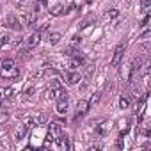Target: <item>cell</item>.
I'll use <instances>...</instances> for the list:
<instances>
[{"mask_svg":"<svg viewBox=\"0 0 151 151\" xmlns=\"http://www.w3.org/2000/svg\"><path fill=\"white\" fill-rule=\"evenodd\" d=\"M80 41H82L80 36H73V45H77V43H80Z\"/></svg>","mask_w":151,"mask_h":151,"instance_id":"26","label":"cell"},{"mask_svg":"<svg viewBox=\"0 0 151 151\" xmlns=\"http://www.w3.org/2000/svg\"><path fill=\"white\" fill-rule=\"evenodd\" d=\"M94 133H96V137H100V139L105 137V135L109 133V123L103 121V119H101V121H96V123H94Z\"/></svg>","mask_w":151,"mask_h":151,"instance_id":"3","label":"cell"},{"mask_svg":"<svg viewBox=\"0 0 151 151\" xmlns=\"http://www.w3.org/2000/svg\"><path fill=\"white\" fill-rule=\"evenodd\" d=\"M139 25H140V27H142V29H144V27H147V25H149V13H146V14H144V18H142V22H140V23H139Z\"/></svg>","mask_w":151,"mask_h":151,"instance_id":"23","label":"cell"},{"mask_svg":"<svg viewBox=\"0 0 151 151\" xmlns=\"http://www.w3.org/2000/svg\"><path fill=\"white\" fill-rule=\"evenodd\" d=\"M57 112L59 114H66L68 112V100H59L57 101Z\"/></svg>","mask_w":151,"mask_h":151,"instance_id":"12","label":"cell"},{"mask_svg":"<svg viewBox=\"0 0 151 151\" xmlns=\"http://www.w3.org/2000/svg\"><path fill=\"white\" fill-rule=\"evenodd\" d=\"M2 94H4V100H11L13 94H14V91L11 87H7V89H2Z\"/></svg>","mask_w":151,"mask_h":151,"instance_id":"18","label":"cell"},{"mask_svg":"<svg viewBox=\"0 0 151 151\" xmlns=\"http://www.w3.org/2000/svg\"><path fill=\"white\" fill-rule=\"evenodd\" d=\"M130 103H132V100H130V96H126V94H123V96L119 98V109H128V107H130Z\"/></svg>","mask_w":151,"mask_h":151,"instance_id":"14","label":"cell"},{"mask_svg":"<svg viewBox=\"0 0 151 151\" xmlns=\"http://www.w3.org/2000/svg\"><path fill=\"white\" fill-rule=\"evenodd\" d=\"M50 87H52V93H53V91H57L59 87H62V84H60L59 80H52V86H50Z\"/></svg>","mask_w":151,"mask_h":151,"instance_id":"24","label":"cell"},{"mask_svg":"<svg viewBox=\"0 0 151 151\" xmlns=\"http://www.w3.org/2000/svg\"><path fill=\"white\" fill-rule=\"evenodd\" d=\"M60 133H62V123H60V121H52V123H50V128H48V135L55 139V137H59Z\"/></svg>","mask_w":151,"mask_h":151,"instance_id":"5","label":"cell"},{"mask_svg":"<svg viewBox=\"0 0 151 151\" xmlns=\"http://www.w3.org/2000/svg\"><path fill=\"white\" fill-rule=\"evenodd\" d=\"M37 14H39V11H34V9L30 7L29 13H27V16H25V25H27V27H32V25L36 23V20H37Z\"/></svg>","mask_w":151,"mask_h":151,"instance_id":"7","label":"cell"},{"mask_svg":"<svg viewBox=\"0 0 151 151\" xmlns=\"http://www.w3.org/2000/svg\"><path fill=\"white\" fill-rule=\"evenodd\" d=\"M9 66H14V59H4L0 62V68H9Z\"/></svg>","mask_w":151,"mask_h":151,"instance_id":"19","label":"cell"},{"mask_svg":"<svg viewBox=\"0 0 151 151\" xmlns=\"http://www.w3.org/2000/svg\"><path fill=\"white\" fill-rule=\"evenodd\" d=\"M100 98H101V93H96V94H93V96H91V100H89V105H94V103H98V101H100Z\"/></svg>","mask_w":151,"mask_h":151,"instance_id":"21","label":"cell"},{"mask_svg":"<svg viewBox=\"0 0 151 151\" xmlns=\"http://www.w3.org/2000/svg\"><path fill=\"white\" fill-rule=\"evenodd\" d=\"M11 45V36H2V39H0V46H7Z\"/></svg>","mask_w":151,"mask_h":151,"instance_id":"22","label":"cell"},{"mask_svg":"<svg viewBox=\"0 0 151 151\" xmlns=\"http://www.w3.org/2000/svg\"><path fill=\"white\" fill-rule=\"evenodd\" d=\"M89 101L87 100H78L77 103V114H75V119H78V117H84L87 112H89Z\"/></svg>","mask_w":151,"mask_h":151,"instance_id":"4","label":"cell"},{"mask_svg":"<svg viewBox=\"0 0 151 151\" xmlns=\"http://www.w3.org/2000/svg\"><path fill=\"white\" fill-rule=\"evenodd\" d=\"M116 146H117L119 149H123V147H124V137H121V135H119V137H117V140H116Z\"/></svg>","mask_w":151,"mask_h":151,"instance_id":"25","label":"cell"},{"mask_svg":"<svg viewBox=\"0 0 151 151\" xmlns=\"http://www.w3.org/2000/svg\"><path fill=\"white\" fill-rule=\"evenodd\" d=\"M6 25L9 27V29H13V30H22L23 27L20 25V22H18V18L14 16V14H9L7 18H6Z\"/></svg>","mask_w":151,"mask_h":151,"instance_id":"6","label":"cell"},{"mask_svg":"<svg viewBox=\"0 0 151 151\" xmlns=\"http://www.w3.org/2000/svg\"><path fill=\"white\" fill-rule=\"evenodd\" d=\"M46 39H48L50 45H57L60 41V34L59 32H50V34H46Z\"/></svg>","mask_w":151,"mask_h":151,"instance_id":"11","label":"cell"},{"mask_svg":"<svg viewBox=\"0 0 151 151\" xmlns=\"http://www.w3.org/2000/svg\"><path fill=\"white\" fill-rule=\"evenodd\" d=\"M117 16H119V9H116V7H114V9H110V11H107V14H105V18H107V20H116Z\"/></svg>","mask_w":151,"mask_h":151,"instance_id":"16","label":"cell"},{"mask_svg":"<svg viewBox=\"0 0 151 151\" xmlns=\"http://www.w3.org/2000/svg\"><path fill=\"white\" fill-rule=\"evenodd\" d=\"M13 2H14V4H16V6H23V4H25V2H27V0H13Z\"/></svg>","mask_w":151,"mask_h":151,"instance_id":"27","label":"cell"},{"mask_svg":"<svg viewBox=\"0 0 151 151\" xmlns=\"http://www.w3.org/2000/svg\"><path fill=\"white\" fill-rule=\"evenodd\" d=\"M52 94H53V98H55L57 101H59V100H68V91H66L64 87H59V89L53 91Z\"/></svg>","mask_w":151,"mask_h":151,"instance_id":"8","label":"cell"},{"mask_svg":"<svg viewBox=\"0 0 151 151\" xmlns=\"http://www.w3.org/2000/svg\"><path fill=\"white\" fill-rule=\"evenodd\" d=\"M124 43H121V45H117L116 46V50H114V57H112V60H110V64L114 66V68H117L121 62H123V55H124Z\"/></svg>","mask_w":151,"mask_h":151,"instance_id":"2","label":"cell"},{"mask_svg":"<svg viewBox=\"0 0 151 151\" xmlns=\"http://www.w3.org/2000/svg\"><path fill=\"white\" fill-rule=\"evenodd\" d=\"M149 7H151V0H142V4H140V11L146 14L149 13Z\"/></svg>","mask_w":151,"mask_h":151,"instance_id":"17","label":"cell"},{"mask_svg":"<svg viewBox=\"0 0 151 151\" xmlns=\"http://www.w3.org/2000/svg\"><path fill=\"white\" fill-rule=\"evenodd\" d=\"M0 77H4V78H9V80H14L20 77V69L14 66H9V68H0Z\"/></svg>","mask_w":151,"mask_h":151,"instance_id":"1","label":"cell"},{"mask_svg":"<svg viewBox=\"0 0 151 151\" xmlns=\"http://www.w3.org/2000/svg\"><path fill=\"white\" fill-rule=\"evenodd\" d=\"M82 62H84V59H82V57H73V59L69 60V68L75 71V69H78V68L82 66Z\"/></svg>","mask_w":151,"mask_h":151,"instance_id":"10","label":"cell"},{"mask_svg":"<svg viewBox=\"0 0 151 151\" xmlns=\"http://www.w3.org/2000/svg\"><path fill=\"white\" fill-rule=\"evenodd\" d=\"M50 14L52 16H59V14H64V6H55V7H50Z\"/></svg>","mask_w":151,"mask_h":151,"instance_id":"15","label":"cell"},{"mask_svg":"<svg viewBox=\"0 0 151 151\" xmlns=\"http://www.w3.org/2000/svg\"><path fill=\"white\" fill-rule=\"evenodd\" d=\"M142 50H144V52H147V50H149V43H144V46H142Z\"/></svg>","mask_w":151,"mask_h":151,"instance_id":"28","label":"cell"},{"mask_svg":"<svg viewBox=\"0 0 151 151\" xmlns=\"http://www.w3.org/2000/svg\"><path fill=\"white\" fill-rule=\"evenodd\" d=\"M149 34H151L149 27H144V30H142V34L139 36V39H142V41H144V39H147V37H149Z\"/></svg>","mask_w":151,"mask_h":151,"instance_id":"20","label":"cell"},{"mask_svg":"<svg viewBox=\"0 0 151 151\" xmlns=\"http://www.w3.org/2000/svg\"><path fill=\"white\" fill-rule=\"evenodd\" d=\"M27 133H29V128H27L25 124H22V126L18 128V132H16V135H14V139H16V140H22V139H23V137H25Z\"/></svg>","mask_w":151,"mask_h":151,"instance_id":"13","label":"cell"},{"mask_svg":"<svg viewBox=\"0 0 151 151\" xmlns=\"http://www.w3.org/2000/svg\"><path fill=\"white\" fill-rule=\"evenodd\" d=\"M80 80H82V77H80V73H78V71H73V73H69V75H68V82H69L71 86L78 84Z\"/></svg>","mask_w":151,"mask_h":151,"instance_id":"9","label":"cell"}]
</instances>
